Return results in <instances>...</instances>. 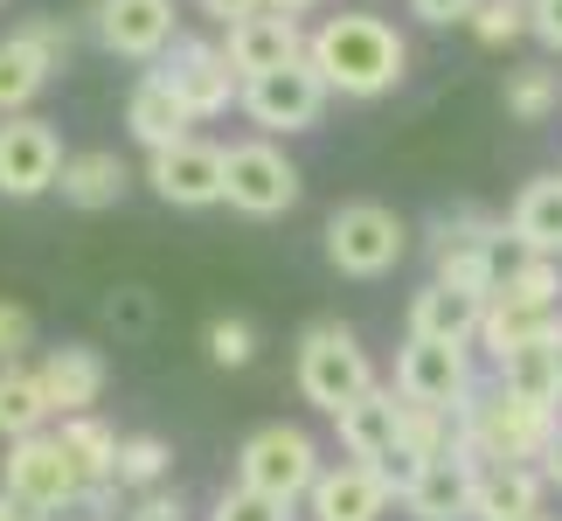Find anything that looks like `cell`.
<instances>
[{
  "label": "cell",
  "mask_w": 562,
  "mask_h": 521,
  "mask_svg": "<svg viewBox=\"0 0 562 521\" xmlns=\"http://www.w3.org/2000/svg\"><path fill=\"white\" fill-rule=\"evenodd\" d=\"M306 56L313 70L327 77L334 98H389L409 70V42L389 29L382 14H327L319 29L306 35Z\"/></svg>",
  "instance_id": "1"
},
{
  "label": "cell",
  "mask_w": 562,
  "mask_h": 521,
  "mask_svg": "<svg viewBox=\"0 0 562 521\" xmlns=\"http://www.w3.org/2000/svg\"><path fill=\"white\" fill-rule=\"evenodd\" d=\"M562 424V403H542L528 397V389H514L493 376L486 389H472V397L459 403V439H451V452H459L465 466H493V459H542V445L555 439Z\"/></svg>",
  "instance_id": "2"
},
{
  "label": "cell",
  "mask_w": 562,
  "mask_h": 521,
  "mask_svg": "<svg viewBox=\"0 0 562 521\" xmlns=\"http://www.w3.org/2000/svg\"><path fill=\"white\" fill-rule=\"evenodd\" d=\"M292 376H299V397L334 418L340 403H355L361 389L375 383V362H369V347H361L355 328H340V320H313V328L299 334Z\"/></svg>",
  "instance_id": "3"
},
{
  "label": "cell",
  "mask_w": 562,
  "mask_h": 521,
  "mask_svg": "<svg viewBox=\"0 0 562 521\" xmlns=\"http://www.w3.org/2000/svg\"><path fill=\"white\" fill-rule=\"evenodd\" d=\"M91 473L77 466V452L56 439V431H29V439H8V459H0V494H14L21 508L42 514H70L77 494Z\"/></svg>",
  "instance_id": "4"
},
{
  "label": "cell",
  "mask_w": 562,
  "mask_h": 521,
  "mask_svg": "<svg viewBox=\"0 0 562 521\" xmlns=\"http://www.w3.org/2000/svg\"><path fill=\"white\" fill-rule=\"evenodd\" d=\"M299 195H306V181H299L292 154H285L271 133H265V140H236V146H223V202H229L236 215H257V223H271V215L299 209Z\"/></svg>",
  "instance_id": "5"
},
{
  "label": "cell",
  "mask_w": 562,
  "mask_h": 521,
  "mask_svg": "<svg viewBox=\"0 0 562 521\" xmlns=\"http://www.w3.org/2000/svg\"><path fill=\"white\" fill-rule=\"evenodd\" d=\"M409 251V223L382 202H348L327 215V265L340 278H382Z\"/></svg>",
  "instance_id": "6"
},
{
  "label": "cell",
  "mask_w": 562,
  "mask_h": 521,
  "mask_svg": "<svg viewBox=\"0 0 562 521\" xmlns=\"http://www.w3.org/2000/svg\"><path fill=\"white\" fill-rule=\"evenodd\" d=\"M327 77L313 70V56H299V63H278V70L265 77H244V98H236V112H244L257 133H313L319 112H327Z\"/></svg>",
  "instance_id": "7"
},
{
  "label": "cell",
  "mask_w": 562,
  "mask_h": 521,
  "mask_svg": "<svg viewBox=\"0 0 562 521\" xmlns=\"http://www.w3.org/2000/svg\"><path fill=\"white\" fill-rule=\"evenodd\" d=\"M501 244H507V223H486V215H438V223H430V278L493 299V286H501V271H507Z\"/></svg>",
  "instance_id": "8"
},
{
  "label": "cell",
  "mask_w": 562,
  "mask_h": 521,
  "mask_svg": "<svg viewBox=\"0 0 562 521\" xmlns=\"http://www.w3.org/2000/svg\"><path fill=\"white\" fill-rule=\"evenodd\" d=\"M236 480L299 508V501H306V487L319 480V445L299 424H265V431H250V439H244V452H236Z\"/></svg>",
  "instance_id": "9"
},
{
  "label": "cell",
  "mask_w": 562,
  "mask_h": 521,
  "mask_svg": "<svg viewBox=\"0 0 562 521\" xmlns=\"http://www.w3.org/2000/svg\"><path fill=\"white\" fill-rule=\"evenodd\" d=\"M160 77L175 84V98L194 112V125L202 119H223L236 98H244V77H236V63L223 42H202V35H175L160 56Z\"/></svg>",
  "instance_id": "10"
},
{
  "label": "cell",
  "mask_w": 562,
  "mask_h": 521,
  "mask_svg": "<svg viewBox=\"0 0 562 521\" xmlns=\"http://www.w3.org/2000/svg\"><path fill=\"white\" fill-rule=\"evenodd\" d=\"M63 174V140L49 119L35 112H0V195L8 202H35Z\"/></svg>",
  "instance_id": "11"
},
{
  "label": "cell",
  "mask_w": 562,
  "mask_h": 521,
  "mask_svg": "<svg viewBox=\"0 0 562 521\" xmlns=\"http://www.w3.org/2000/svg\"><path fill=\"white\" fill-rule=\"evenodd\" d=\"M396 389L409 403H438V410H459L472 389V341H430V334H409L403 355H396Z\"/></svg>",
  "instance_id": "12"
},
{
  "label": "cell",
  "mask_w": 562,
  "mask_h": 521,
  "mask_svg": "<svg viewBox=\"0 0 562 521\" xmlns=\"http://www.w3.org/2000/svg\"><path fill=\"white\" fill-rule=\"evenodd\" d=\"M146 181L167 209H215L223 202V146L209 140H175L160 146V154H146Z\"/></svg>",
  "instance_id": "13"
},
{
  "label": "cell",
  "mask_w": 562,
  "mask_h": 521,
  "mask_svg": "<svg viewBox=\"0 0 562 521\" xmlns=\"http://www.w3.org/2000/svg\"><path fill=\"white\" fill-rule=\"evenodd\" d=\"M91 29L125 63H160L167 42H175V0H98Z\"/></svg>",
  "instance_id": "14"
},
{
  "label": "cell",
  "mask_w": 562,
  "mask_h": 521,
  "mask_svg": "<svg viewBox=\"0 0 562 521\" xmlns=\"http://www.w3.org/2000/svg\"><path fill=\"white\" fill-rule=\"evenodd\" d=\"M223 49L236 63V77H265L278 63L306 56V29H299V14H285V8H257V14L223 21Z\"/></svg>",
  "instance_id": "15"
},
{
  "label": "cell",
  "mask_w": 562,
  "mask_h": 521,
  "mask_svg": "<svg viewBox=\"0 0 562 521\" xmlns=\"http://www.w3.org/2000/svg\"><path fill=\"white\" fill-rule=\"evenodd\" d=\"M389 480L369 459H340V466H319V480L306 487V514L313 521H382L389 514Z\"/></svg>",
  "instance_id": "16"
},
{
  "label": "cell",
  "mask_w": 562,
  "mask_h": 521,
  "mask_svg": "<svg viewBox=\"0 0 562 521\" xmlns=\"http://www.w3.org/2000/svg\"><path fill=\"white\" fill-rule=\"evenodd\" d=\"M334 431H340V452H348V459H382V452H396L403 445V389L396 383H369L361 389L355 403H340L334 410Z\"/></svg>",
  "instance_id": "17"
},
{
  "label": "cell",
  "mask_w": 562,
  "mask_h": 521,
  "mask_svg": "<svg viewBox=\"0 0 562 521\" xmlns=\"http://www.w3.org/2000/svg\"><path fill=\"white\" fill-rule=\"evenodd\" d=\"M549 494V473L535 459H493L472 473V521H528Z\"/></svg>",
  "instance_id": "18"
},
{
  "label": "cell",
  "mask_w": 562,
  "mask_h": 521,
  "mask_svg": "<svg viewBox=\"0 0 562 521\" xmlns=\"http://www.w3.org/2000/svg\"><path fill=\"white\" fill-rule=\"evenodd\" d=\"M35 368H42V389H49L56 418H70V410H91V403L104 397V383H112V368H104V355H98L91 341H63V347H49Z\"/></svg>",
  "instance_id": "19"
},
{
  "label": "cell",
  "mask_w": 562,
  "mask_h": 521,
  "mask_svg": "<svg viewBox=\"0 0 562 521\" xmlns=\"http://www.w3.org/2000/svg\"><path fill=\"white\" fill-rule=\"evenodd\" d=\"M472 473L459 452H438V459H424V473L403 487V508L409 521H472Z\"/></svg>",
  "instance_id": "20"
},
{
  "label": "cell",
  "mask_w": 562,
  "mask_h": 521,
  "mask_svg": "<svg viewBox=\"0 0 562 521\" xmlns=\"http://www.w3.org/2000/svg\"><path fill=\"white\" fill-rule=\"evenodd\" d=\"M188 125H194V112L175 98V84H167L160 70H146L133 91H125V133H133L146 154H160V146L188 140Z\"/></svg>",
  "instance_id": "21"
},
{
  "label": "cell",
  "mask_w": 562,
  "mask_h": 521,
  "mask_svg": "<svg viewBox=\"0 0 562 521\" xmlns=\"http://www.w3.org/2000/svg\"><path fill=\"white\" fill-rule=\"evenodd\" d=\"M133 188V167H125L112 146H91V154H63V174H56V195L83 215L98 209H119V195Z\"/></svg>",
  "instance_id": "22"
},
{
  "label": "cell",
  "mask_w": 562,
  "mask_h": 521,
  "mask_svg": "<svg viewBox=\"0 0 562 521\" xmlns=\"http://www.w3.org/2000/svg\"><path fill=\"white\" fill-rule=\"evenodd\" d=\"M480 320H486V299L445 286V278H430V286L409 292V334H430V341H480Z\"/></svg>",
  "instance_id": "23"
},
{
  "label": "cell",
  "mask_w": 562,
  "mask_h": 521,
  "mask_svg": "<svg viewBox=\"0 0 562 521\" xmlns=\"http://www.w3.org/2000/svg\"><path fill=\"white\" fill-rule=\"evenodd\" d=\"M507 244L514 251H542V257H562V174H542L514 195L507 209Z\"/></svg>",
  "instance_id": "24"
},
{
  "label": "cell",
  "mask_w": 562,
  "mask_h": 521,
  "mask_svg": "<svg viewBox=\"0 0 562 521\" xmlns=\"http://www.w3.org/2000/svg\"><path fill=\"white\" fill-rule=\"evenodd\" d=\"M542 334H562V307H542V299H507V292H493V299H486L480 347H486L493 362H501L507 347H528V341H542Z\"/></svg>",
  "instance_id": "25"
},
{
  "label": "cell",
  "mask_w": 562,
  "mask_h": 521,
  "mask_svg": "<svg viewBox=\"0 0 562 521\" xmlns=\"http://www.w3.org/2000/svg\"><path fill=\"white\" fill-rule=\"evenodd\" d=\"M56 403L42 389V368L0 362V439H29V431H49Z\"/></svg>",
  "instance_id": "26"
},
{
  "label": "cell",
  "mask_w": 562,
  "mask_h": 521,
  "mask_svg": "<svg viewBox=\"0 0 562 521\" xmlns=\"http://www.w3.org/2000/svg\"><path fill=\"white\" fill-rule=\"evenodd\" d=\"M49 77H56V63L35 49L29 35H0V112H29V104L49 91Z\"/></svg>",
  "instance_id": "27"
},
{
  "label": "cell",
  "mask_w": 562,
  "mask_h": 521,
  "mask_svg": "<svg viewBox=\"0 0 562 521\" xmlns=\"http://www.w3.org/2000/svg\"><path fill=\"white\" fill-rule=\"evenodd\" d=\"M493 368H501V383L528 389V397L562 403V334H542V341H528V347H507Z\"/></svg>",
  "instance_id": "28"
},
{
  "label": "cell",
  "mask_w": 562,
  "mask_h": 521,
  "mask_svg": "<svg viewBox=\"0 0 562 521\" xmlns=\"http://www.w3.org/2000/svg\"><path fill=\"white\" fill-rule=\"evenodd\" d=\"M56 439L77 452V466L91 473V480H112V466H119V431L98 418V410H70V418L56 424Z\"/></svg>",
  "instance_id": "29"
},
{
  "label": "cell",
  "mask_w": 562,
  "mask_h": 521,
  "mask_svg": "<svg viewBox=\"0 0 562 521\" xmlns=\"http://www.w3.org/2000/svg\"><path fill=\"white\" fill-rule=\"evenodd\" d=\"M562 112V77L549 70V63H535V70H514L507 77V119L514 125H542Z\"/></svg>",
  "instance_id": "30"
},
{
  "label": "cell",
  "mask_w": 562,
  "mask_h": 521,
  "mask_svg": "<svg viewBox=\"0 0 562 521\" xmlns=\"http://www.w3.org/2000/svg\"><path fill=\"white\" fill-rule=\"evenodd\" d=\"M167 466H175V445L154 439V431H133V439H119V466H112V480H119V487H133V494H146V487H160V480H167Z\"/></svg>",
  "instance_id": "31"
},
{
  "label": "cell",
  "mask_w": 562,
  "mask_h": 521,
  "mask_svg": "<svg viewBox=\"0 0 562 521\" xmlns=\"http://www.w3.org/2000/svg\"><path fill=\"white\" fill-rule=\"evenodd\" d=\"M493 292H507V299H542V307H562V257H542V251H521L514 265L501 271V286Z\"/></svg>",
  "instance_id": "32"
},
{
  "label": "cell",
  "mask_w": 562,
  "mask_h": 521,
  "mask_svg": "<svg viewBox=\"0 0 562 521\" xmlns=\"http://www.w3.org/2000/svg\"><path fill=\"white\" fill-rule=\"evenodd\" d=\"M465 29L486 42V49H507V42L528 35V0H480V8L465 14Z\"/></svg>",
  "instance_id": "33"
},
{
  "label": "cell",
  "mask_w": 562,
  "mask_h": 521,
  "mask_svg": "<svg viewBox=\"0 0 562 521\" xmlns=\"http://www.w3.org/2000/svg\"><path fill=\"white\" fill-rule=\"evenodd\" d=\"M209 521H299V514H292V501H278V494H257V487L236 480V487L215 494Z\"/></svg>",
  "instance_id": "34"
},
{
  "label": "cell",
  "mask_w": 562,
  "mask_h": 521,
  "mask_svg": "<svg viewBox=\"0 0 562 521\" xmlns=\"http://www.w3.org/2000/svg\"><path fill=\"white\" fill-rule=\"evenodd\" d=\"M202 347H209L215 368H250L257 362V328H250V320H236V313H223V320H209Z\"/></svg>",
  "instance_id": "35"
},
{
  "label": "cell",
  "mask_w": 562,
  "mask_h": 521,
  "mask_svg": "<svg viewBox=\"0 0 562 521\" xmlns=\"http://www.w3.org/2000/svg\"><path fill=\"white\" fill-rule=\"evenodd\" d=\"M35 347V313L21 299H0V362H29Z\"/></svg>",
  "instance_id": "36"
},
{
  "label": "cell",
  "mask_w": 562,
  "mask_h": 521,
  "mask_svg": "<svg viewBox=\"0 0 562 521\" xmlns=\"http://www.w3.org/2000/svg\"><path fill=\"white\" fill-rule=\"evenodd\" d=\"M21 35H29L35 49L56 63V70L70 63V42H77V35H70V21H56V14H35V21H21Z\"/></svg>",
  "instance_id": "37"
},
{
  "label": "cell",
  "mask_w": 562,
  "mask_h": 521,
  "mask_svg": "<svg viewBox=\"0 0 562 521\" xmlns=\"http://www.w3.org/2000/svg\"><path fill=\"white\" fill-rule=\"evenodd\" d=\"M119 480H83V494H77V508L70 514H83V521H125V508H119Z\"/></svg>",
  "instance_id": "38"
},
{
  "label": "cell",
  "mask_w": 562,
  "mask_h": 521,
  "mask_svg": "<svg viewBox=\"0 0 562 521\" xmlns=\"http://www.w3.org/2000/svg\"><path fill=\"white\" fill-rule=\"evenodd\" d=\"M125 521H188V501L181 494H167V487H146L133 508H125Z\"/></svg>",
  "instance_id": "39"
},
{
  "label": "cell",
  "mask_w": 562,
  "mask_h": 521,
  "mask_svg": "<svg viewBox=\"0 0 562 521\" xmlns=\"http://www.w3.org/2000/svg\"><path fill=\"white\" fill-rule=\"evenodd\" d=\"M528 35L549 56H562V0H528Z\"/></svg>",
  "instance_id": "40"
},
{
  "label": "cell",
  "mask_w": 562,
  "mask_h": 521,
  "mask_svg": "<svg viewBox=\"0 0 562 521\" xmlns=\"http://www.w3.org/2000/svg\"><path fill=\"white\" fill-rule=\"evenodd\" d=\"M104 320H112V328H146V320H154V307H146V292H112L104 299Z\"/></svg>",
  "instance_id": "41"
},
{
  "label": "cell",
  "mask_w": 562,
  "mask_h": 521,
  "mask_svg": "<svg viewBox=\"0 0 562 521\" xmlns=\"http://www.w3.org/2000/svg\"><path fill=\"white\" fill-rule=\"evenodd\" d=\"M480 0H409V14L424 21V29H451V21H465Z\"/></svg>",
  "instance_id": "42"
},
{
  "label": "cell",
  "mask_w": 562,
  "mask_h": 521,
  "mask_svg": "<svg viewBox=\"0 0 562 521\" xmlns=\"http://www.w3.org/2000/svg\"><path fill=\"white\" fill-rule=\"evenodd\" d=\"M202 14H215V21H236V14H257L265 0H194Z\"/></svg>",
  "instance_id": "43"
},
{
  "label": "cell",
  "mask_w": 562,
  "mask_h": 521,
  "mask_svg": "<svg viewBox=\"0 0 562 521\" xmlns=\"http://www.w3.org/2000/svg\"><path fill=\"white\" fill-rule=\"evenodd\" d=\"M535 466L549 473V487H562V424H555V439L542 445V459H535Z\"/></svg>",
  "instance_id": "44"
},
{
  "label": "cell",
  "mask_w": 562,
  "mask_h": 521,
  "mask_svg": "<svg viewBox=\"0 0 562 521\" xmlns=\"http://www.w3.org/2000/svg\"><path fill=\"white\" fill-rule=\"evenodd\" d=\"M0 521H29V508H21L14 494H0Z\"/></svg>",
  "instance_id": "45"
},
{
  "label": "cell",
  "mask_w": 562,
  "mask_h": 521,
  "mask_svg": "<svg viewBox=\"0 0 562 521\" xmlns=\"http://www.w3.org/2000/svg\"><path fill=\"white\" fill-rule=\"evenodd\" d=\"M265 8H285V14H306L313 0H265Z\"/></svg>",
  "instance_id": "46"
},
{
  "label": "cell",
  "mask_w": 562,
  "mask_h": 521,
  "mask_svg": "<svg viewBox=\"0 0 562 521\" xmlns=\"http://www.w3.org/2000/svg\"><path fill=\"white\" fill-rule=\"evenodd\" d=\"M528 521H562V514H542V508H535V514H528Z\"/></svg>",
  "instance_id": "47"
}]
</instances>
